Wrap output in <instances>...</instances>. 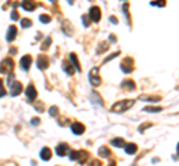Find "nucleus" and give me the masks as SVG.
Segmentation results:
<instances>
[{
    "label": "nucleus",
    "instance_id": "obj_38",
    "mask_svg": "<svg viewBox=\"0 0 179 166\" xmlns=\"http://www.w3.org/2000/svg\"><path fill=\"white\" fill-rule=\"evenodd\" d=\"M108 166H117V163H115V162H110V163H109Z\"/></svg>",
    "mask_w": 179,
    "mask_h": 166
},
{
    "label": "nucleus",
    "instance_id": "obj_34",
    "mask_svg": "<svg viewBox=\"0 0 179 166\" xmlns=\"http://www.w3.org/2000/svg\"><path fill=\"white\" fill-rule=\"evenodd\" d=\"M31 123H33L35 126H37V125H39L41 122H39V119H37V117H35V119H31Z\"/></svg>",
    "mask_w": 179,
    "mask_h": 166
},
{
    "label": "nucleus",
    "instance_id": "obj_13",
    "mask_svg": "<svg viewBox=\"0 0 179 166\" xmlns=\"http://www.w3.org/2000/svg\"><path fill=\"white\" fill-rule=\"evenodd\" d=\"M70 64L73 65L75 70H78V73H81V65H79V61H78L76 53H70Z\"/></svg>",
    "mask_w": 179,
    "mask_h": 166
},
{
    "label": "nucleus",
    "instance_id": "obj_39",
    "mask_svg": "<svg viewBox=\"0 0 179 166\" xmlns=\"http://www.w3.org/2000/svg\"><path fill=\"white\" fill-rule=\"evenodd\" d=\"M2 85H3V80L0 79V87H2Z\"/></svg>",
    "mask_w": 179,
    "mask_h": 166
},
{
    "label": "nucleus",
    "instance_id": "obj_10",
    "mask_svg": "<svg viewBox=\"0 0 179 166\" xmlns=\"http://www.w3.org/2000/svg\"><path fill=\"white\" fill-rule=\"evenodd\" d=\"M31 61H33V58L30 56V55H24L22 58H21V67H22V70H26L27 71L28 68H30V65H31Z\"/></svg>",
    "mask_w": 179,
    "mask_h": 166
},
{
    "label": "nucleus",
    "instance_id": "obj_21",
    "mask_svg": "<svg viewBox=\"0 0 179 166\" xmlns=\"http://www.w3.org/2000/svg\"><path fill=\"white\" fill-rule=\"evenodd\" d=\"M123 87L128 89V91H134V89H136L134 82H133V80H125V82H123Z\"/></svg>",
    "mask_w": 179,
    "mask_h": 166
},
{
    "label": "nucleus",
    "instance_id": "obj_36",
    "mask_svg": "<svg viewBox=\"0 0 179 166\" xmlns=\"http://www.w3.org/2000/svg\"><path fill=\"white\" fill-rule=\"evenodd\" d=\"M109 20H110V22H114V24H118V20L115 18V16H110Z\"/></svg>",
    "mask_w": 179,
    "mask_h": 166
},
{
    "label": "nucleus",
    "instance_id": "obj_11",
    "mask_svg": "<svg viewBox=\"0 0 179 166\" xmlns=\"http://www.w3.org/2000/svg\"><path fill=\"white\" fill-rule=\"evenodd\" d=\"M88 157H90V154L85 151V150H79L78 153H76V160L81 163V165H84L87 160H88Z\"/></svg>",
    "mask_w": 179,
    "mask_h": 166
},
{
    "label": "nucleus",
    "instance_id": "obj_33",
    "mask_svg": "<svg viewBox=\"0 0 179 166\" xmlns=\"http://www.w3.org/2000/svg\"><path fill=\"white\" fill-rule=\"evenodd\" d=\"M11 18H12L14 21H17V20H18V12H17V11H12V15H11Z\"/></svg>",
    "mask_w": 179,
    "mask_h": 166
},
{
    "label": "nucleus",
    "instance_id": "obj_23",
    "mask_svg": "<svg viewBox=\"0 0 179 166\" xmlns=\"http://www.w3.org/2000/svg\"><path fill=\"white\" fill-rule=\"evenodd\" d=\"M112 146H115V147H124L125 146V142L123 138H115V140H112Z\"/></svg>",
    "mask_w": 179,
    "mask_h": 166
},
{
    "label": "nucleus",
    "instance_id": "obj_1",
    "mask_svg": "<svg viewBox=\"0 0 179 166\" xmlns=\"http://www.w3.org/2000/svg\"><path fill=\"white\" fill-rule=\"evenodd\" d=\"M133 105H134V101H133V100H123V101L115 102V104L112 105L110 110H112L114 113H123V111H125V110L131 108Z\"/></svg>",
    "mask_w": 179,
    "mask_h": 166
},
{
    "label": "nucleus",
    "instance_id": "obj_5",
    "mask_svg": "<svg viewBox=\"0 0 179 166\" xmlns=\"http://www.w3.org/2000/svg\"><path fill=\"white\" fill-rule=\"evenodd\" d=\"M133 68H134V62H133L131 58L124 60V62L121 64V70H123L124 73H131V71H133Z\"/></svg>",
    "mask_w": 179,
    "mask_h": 166
},
{
    "label": "nucleus",
    "instance_id": "obj_20",
    "mask_svg": "<svg viewBox=\"0 0 179 166\" xmlns=\"http://www.w3.org/2000/svg\"><path fill=\"white\" fill-rule=\"evenodd\" d=\"M91 101H93V102H97L99 105H103V100L100 98V95H99L97 92H93V93H91Z\"/></svg>",
    "mask_w": 179,
    "mask_h": 166
},
{
    "label": "nucleus",
    "instance_id": "obj_32",
    "mask_svg": "<svg viewBox=\"0 0 179 166\" xmlns=\"http://www.w3.org/2000/svg\"><path fill=\"white\" fill-rule=\"evenodd\" d=\"M151 5L152 6H166L164 2H161V3H160V2H151Z\"/></svg>",
    "mask_w": 179,
    "mask_h": 166
},
{
    "label": "nucleus",
    "instance_id": "obj_4",
    "mask_svg": "<svg viewBox=\"0 0 179 166\" xmlns=\"http://www.w3.org/2000/svg\"><path fill=\"white\" fill-rule=\"evenodd\" d=\"M88 18L93 22H99L100 18H102V11H100V7L99 6H93L90 9V13H88Z\"/></svg>",
    "mask_w": 179,
    "mask_h": 166
},
{
    "label": "nucleus",
    "instance_id": "obj_2",
    "mask_svg": "<svg viewBox=\"0 0 179 166\" xmlns=\"http://www.w3.org/2000/svg\"><path fill=\"white\" fill-rule=\"evenodd\" d=\"M90 83L93 86H100L102 85V77L99 76V68L94 67L91 71H90Z\"/></svg>",
    "mask_w": 179,
    "mask_h": 166
},
{
    "label": "nucleus",
    "instance_id": "obj_18",
    "mask_svg": "<svg viewBox=\"0 0 179 166\" xmlns=\"http://www.w3.org/2000/svg\"><path fill=\"white\" fill-rule=\"evenodd\" d=\"M140 100H142V101H152V102H157V101L161 100V96H158V95H152V96L142 95V96H140Z\"/></svg>",
    "mask_w": 179,
    "mask_h": 166
},
{
    "label": "nucleus",
    "instance_id": "obj_19",
    "mask_svg": "<svg viewBox=\"0 0 179 166\" xmlns=\"http://www.w3.org/2000/svg\"><path fill=\"white\" fill-rule=\"evenodd\" d=\"M21 6L24 7L26 11H35L37 5H36V3H31V2H22V3H21Z\"/></svg>",
    "mask_w": 179,
    "mask_h": 166
},
{
    "label": "nucleus",
    "instance_id": "obj_28",
    "mask_svg": "<svg viewBox=\"0 0 179 166\" xmlns=\"http://www.w3.org/2000/svg\"><path fill=\"white\" fill-rule=\"evenodd\" d=\"M49 114H51V116H57V114H58V108H57V107H51V108H49Z\"/></svg>",
    "mask_w": 179,
    "mask_h": 166
},
{
    "label": "nucleus",
    "instance_id": "obj_14",
    "mask_svg": "<svg viewBox=\"0 0 179 166\" xmlns=\"http://www.w3.org/2000/svg\"><path fill=\"white\" fill-rule=\"evenodd\" d=\"M15 36H17V28H15V25H11V27H9V30H7L6 40H7V42H14Z\"/></svg>",
    "mask_w": 179,
    "mask_h": 166
},
{
    "label": "nucleus",
    "instance_id": "obj_8",
    "mask_svg": "<svg viewBox=\"0 0 179 166\" xmlns=\"http://www.w3.org/2000/svg\"><path fill=\"white\" fill-rule=\"evenodd\" d=\"M72 132L75 133V135H82L85 132V126H84L82 123H79V122H75V123H72Z\"/></svg>",
    "mask_w": 179,
    "mask_h": 166
},
{
    "label": "nucleus",
    "instance_id": "obj_12",
    "mask_svg": "<svg viewBox=\"0 0 179 166\" xmlns=\"http://www.w3.org/2000/svg\"><path fill=\"white\" fill-rule=\"evenodd\" d=\"M69 151H70V148H69L67 144H60V146L55 148V153L58 154V156H61V157H63V156H66Z\"/></svg>",
    "mask_w": 179,
    "mask_h": 166
},
{
    "label": "nucleus",
    "instance_id": "obj_29",
    "mask_svg": "<svg viewBox=\"0 0 179 166\" xmlns=\"http://www.w3.org/2000/svg\"><path fill=\"white\" fill-rule=\"evenodd\" d=\"M88 166H102V162L100 160H91Z\"/></svg>",
    "mask_w": 179,
    "mask_h": 166
},
{
    "label": "nucleus",
    "instance_id": "obj_24",
    "mask_svg": "<svg viewBox=\"0 0 179 166\" xmlns=\"http://www.w3.org/2000/svg\"><path fill=\"white\" fill-rule=\"evenodd\" d=\"M145 111H149V113H160L163 108L161 107H145Z\"/></svg>",
    "mask_w": 179,
    "mask_h": 166
},
{
    "label": "nucleus",
    "instance_id": "obj_17",
    "mask_svg": "<svg viewBox=\"0 0 179 166\" xmlns=\"http://www.w3.org/2000/svg\"><path fill=\"white\" fill-rule=\"evenodd\" d=\"M138 151V146L136 144H125V153L127 154H134Z\"/></svg>",
    "mask_w": 179,
    "mask_h": 166
},
{
    "label": "nucleus",
    "instance_id": "obj_26",
    "mask_svg": "<svg viewBox=\"0 0 179 166\" xmlns=\"http://www.w3.org/2000/svg\"><path fill=\"white\" fill-rule=\"evenodd\" d=\"M31 24H33V22L28 20V18H24V20H21V25L24 27V28H28V27L31 25Z\"/></svg>",
    "mask_w": 179,
    "mask_h": 166
},
{
    "label": "nucleus",
    "instance_id": "obj_6",
    "mask_svg": "<svg viewBox=\"0 0 179 166\" xmlns=\"http://www.w3.org/2000/svg\"><path fill=\"white\" fill-rule=\"evenodd\" d=\"M26 95H27V100L30 102H33L36 100V96H37V91H36V87L33 85H28L27 89H26Z\"/></svg>",
    "mask_w": 179,
    "mask_h": 166
},
{
    "label": "nucleus",
    "instance_id": "obj_31",
    "mask_svg": "<svg viewBox=\"0 0 179 166\" xmlns=\"http://www.w3.org/2000/svg\"><path fill=\"white\" fill-rule=\"evenodd\" d=\"M118 55H119V52H115V53H112V55H109V56H108V58L104 60V62H108V61H110L112 58H115V56H118Z\"/></svg>",
    "mask_w": 179,
    "mask_h": 166
},
{
    "label": "nucleus",
    "instance_id": "obj_9",
    "mask_svg": "<svg viewBox=\"0 0 179 166\" xmlns=\"http://www.w3.org/2000/svg\"><path fill=\"white\" fill-rule=\"evenodd\" d=\"M48 65H49L48 58H46L45 55H39V56H37V67H39V70H46Z\"/></svg>",
    "mask_w": 179,
    "mask_h": 166
},
{
    "label": "nucleus",
    "instance_id": "obj_35",
    "mask_svg": "<svg viewBox=\"0 0 179 166\" xmlns=\"http://www.w3.org/2000/svg\"><path fill=\"white\" fill-rule=\"evenodd\" d=\"M5 95H6V91H5L3 86H2V87H0V98H2V96H5Z\"/></svg>",
    "mask_w": 179,
    "mask_h": 166
},
{
    "label": "nucleus",
    "instance_id": "obj_27",
    "mask_svg": "<svg viewBox=\"0 0 179 166\" xmlns=\"http://www.w3.org/2000/svg\"><path fill=\"white\" fill-rule=\"evenodd\" d=\"M82 22H84V25H85V27L90 25V18H88V15H82Z\"/></svg>",
    "mask_w": 179,
    "mask_h": 166
},
{
    "label": "nucleus",
    "instance_id": "obj_25",
    "mask_svg": "<svg viewBox=\"0 0 179 166\" xmlns=\"http://www.w3.org/2000/svg\"><path fill=\"white\" fill-rule=\"evenodd\" d=\"M39 20H41V22H43V24H48V22H51V16H49V15H41Z\"/></svg>",
    "mask_w": 179,
    "mask_h": 166
},
{
    "label": "nucleus",
    "instance_id": "obj_7",
    "mask_svg": "<svg viewBox=\"0 0 179 166\" xmlns=\"http://www.w3.org/2000/svg\"><path fill=\"white\" fill-rule=\"evenodd\" d=\"M11 95L12 96H17L18 93H21V91H22V85H21L20 82H11Z\"/></svg>",
    "mask_w": 179,
    "mask_h": 166
},
{
    "label": "nucleus",
    "instance_id": "obj_22",
    "mask_svg": "<svg viewBox=\"0 0 179 166\" xmlns=\"http://www.w3.org/2000/svg\"><path fill=\"white\" fill-rule=\"evenodd\" d=\"M99 154H100L102 157H109L110 150L108 148V147H100V148H99Z\"/></svg>",
    "mask_w": 179,
    "mask_h": 166
},
{
    "label": "nucleus",
    "instance_id": "obj_37",
    "mask_svg": "<svg viewBox=\"0 0 179 166\" xmlns=\"http://www.w3.org/2000/svg\"><path fill=\"white\" fill-rule=\"evenodd\" d=\"M110 42H117V39H115V36H114V34L110 36Z\"/></svg>",
    "mask_w": 179,
    "mask_h": 166
},
{
    "label": "nucleus",
    "instance_id": "obj_30",
    "mask_svg": "<svg viewBox=\"0 0 179 166\" xmlns=\"http://www.w3.org/2000/svg\"><path fill=\"white\" fill-rule=\"evenodd\" d=\"M149 126H151V123H143L142 126L139 128V132H143L145 129H146V128H149Z\"/></svg>",
    "mask_w": 179,
    "mask_h": 166
},
{
    "label": "nucleus",
    "instance_id": "obj_15",
    "mask_svg": "<svg viewBox=\"0 0 179 166\" xmlns=\"http://www.w3.org/2000/svg\"><path fill=\"white\" fill-rule=\"evenodd\" d=\"M63 70L69 74V76L75 74V68H73V65L70 64V61H64V62H63Z\"/></svg>",
    "mask_w": 179,
    "mask_h": 166
},
{
    "label": "nucleus",
    "instance_id": "obj_16",
    "mask_svg": "<svg viewBox=\"0 0 179 166\" xmlns=\"http://www.w3.org/2000/svg\"><path fill=\"white\" fill-rule=\"evenodd\" d=\"M51 156H52V151L49 150L48 147H43V148L41 150V159L49 160V159H51Z\"/></svg>",
    "mask_w": 179,
    "mask_h": 166
},
{
    "label": "nucleus",
    "instance_id": "obj_3",
    "mask_svg": "<svg viewBox=\"0 0 179 166\" xmlns=\"http://www.w3.org/2000/svg\"><path fill=\"white\" fill-rule=\"evenodd\" d=\"M12 70H14V61L11 60V58H6V60L2 61V64H0V71L2 73H12Z\"/></svg>",
    "mask_w": 179,
    "mask_h": 166
}]
</instances>
